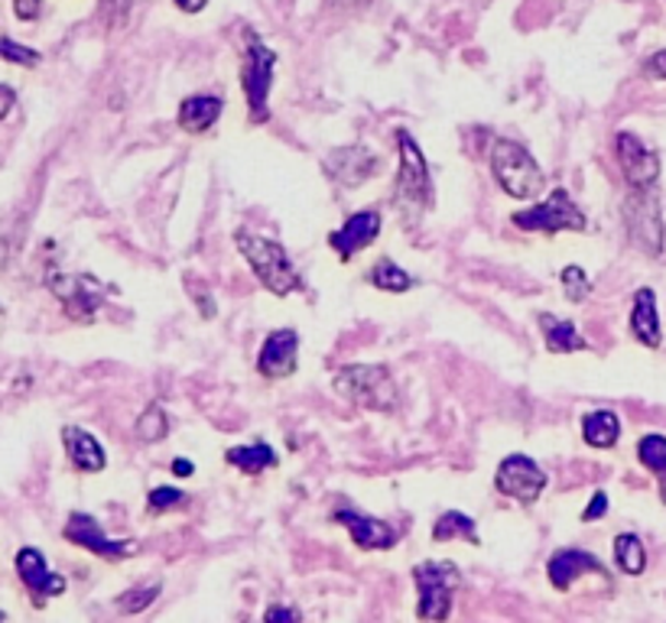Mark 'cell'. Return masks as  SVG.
<instances>
[{
  "label": "cell",
  "instance_id": "6da1fadb",
  "mask_svg": "<svg viewBox=\"0 0 666 623\" xmlns=\"http://www.w3.org/2000/svg\"><path fill=\"white\" fill-rule=\"evenodd\" d=\"M397 150H400V170L393 185V205L403 211L406 221H416L436 205V185L429 176V163L410 130H397Z\"/></svg>",
  "mask_w": 666,
  "mask_h": 623
},
{
  "label": "cell",
  "instance_id": "7a4b0ae2",
  "mask_svg": "<svg viewBox=\"0 0 666 623\" xmlns=\"http://www.w3.org/2000/svg\"><path fill=\"white\" fill-rule=\"evenodd\" d=\"M332 387L358 409L393 413L400 406V390L387 364H345L332 373Z\"/></svg>",
  "mask_w": 666,
  "mask_h": 623
},
{
  "label": "cell",
  "instance_id": "3957f363",
  "mask_svg": "<svg viewBox=\"0 0 666 623\" xmlns=\"http://www.w3.org/2000/svg\"><path fill=\"white\" fill-rule=\"evenodd\" d=\"M234 247L241 251V257L248 261V267L254 269V276L274 292V296H292L299 289H306L299 269L292 267L289 254L284 244L251 234V231H234Z\"/></svg>",
  "mask_w": 666,
  "mask_h": 623
},
{
  "label": "cell",
  "instance_id": "277c9868",
  "mask_svg": "<svg viewBox=\"0 0 666 623\" xmlns=\"http://www.w3.org/2000/svg\"><path fill=\"white\" fill-rule=\"evenodd\" d=\"M491 173L497 178V185L517 198V201H527V198H537L543 192V170L540 163L530 157V150L517 140H507V137H497L494 147H491Z\"/></svg>",
  "mask_w": 666,
  "mask_h": 623
},
{
  "label": "cell",
  "instance_id": "5b68a950",
  "mask_svg": "<svg viewBox=\"0 0 666 623\" xmlns=\"http://www.w3.org/2000/svg\"><path fill=\"white\" fill-rule=\"evenodd\" d=\"M274 69H277V53L257 36L244 33V66H241V85L248 97V117L251 124H267L271 120V85H274Z\"/></svg>",
  "mask_w": 666,
  "mask_h": 623
},
{
  "label": "cell",
  "instance_id": "8992f818",
  "mask_svg": "<svg viewBox=\"0 0 666 623\" xmlns=\"http://www.w3.org/2000/svg\"><path fill=\"white\" fill-rule=\"evenodd\" d=\"M413 581L420 591L416 618L423 623H446L452 614V595L462 585V572L452 562H420L413 568Z\"/></svg>",
  "mask_w": 666,
  "mask_h": 623
},
{
  "label": "cell",
  "instance_id": "52a82bcc",
  "mask_svg": "<svg viewBox=\"0 0 666 623\" xmlns=\"http://www.w3.org/2000/svg\"><path fill=\"white\" fill-rule=\"evenodd\" d=\"M624 228L631 244L647 254V257H661L666 244V228H664V211H661V198L657 188H631L624 195V208H621Z\"/></svg>",
  "mask_w": 666,
  "mask_h": 623
},
{
  "label": "cell",
  "instance_id": "ba28073f",
  "mask_svg": "<svg viewBox=\"0 0 666 623\" xmlns=\"http://www.w3.org/2000/svg\"><path fill=\"white\" fill-rule=\"evenodd\" d=\"M520 231H533V234H560V231H585L588 221L582 215V208L570 198L566 188H553L547 201L533 205V208H524V211H514L510 218Z\"/></svg>",
  "mask_w": 666,
  "mask_h": 623
},
{
  "label": "cell",
  "instance_id": "9c48e42d",
  "mask_svg": "<svg viewBox=\"0 0 666 623\" xmlns=\"http://www.w3.org/2000/svg\"><path fill=\"white\" fill-rule=\"evenodd\" d=\"M49 289L53 296L62 302L66 315L76 322H92L95 312L101 309V302L114 292L111 286H104L101 279H95L92 273H53L49 276Z\"/></svg>",
  "mask_w": 666,
  "mask_h": 623
},
{
  "label": "cell",
  "instance_id": "30bf717a",
  "mask_svg": "<svg viewBox=\"0 0 666 623\" xmlns=\"http://www.w3.org/2000/svg\"><path fill=\"white\" fill-rule=\"evenodd\" d=\"M494 491L517 500V504H537L547 491V471L530 454H507L497 464Z\"/></svg>",
  "mask_w": 666,
  "mask_h": 623
},
{
  "label": "cell",
  "instance_id": "8fae6325",
  "mask_svg": "<svg viewBox=\"0 0 666 623\" xmlns=\"http://www.w3.org/2000/svg\"><path fill=\"white\" fill-rule=\"evenodd\" d=\"M615 150H618V163H621V173L628 178L631 188H657V178H661V157L631 130H621L615 137Z\"/></svg>",
  "mask_w": 666,
  "mask_h": 623
},
{
  "label": "cell",
  "instance_id": "7c38bea8",
  "mask_svg": "<svg viewBox=\"0 0 666 623\" xmlns=\"http://www.w3.org/2000/svg\"><path fill=\"white\" fill-rule=\"evenodd\" d=\"M62 535H66L72 545H82V549L95 552V555L107 558V562L130 558V555L140 552L134 539H111V535L97 527L95 517H89V514H72L69 523H66V530H62Z\"/></svg>",
  "mask_w": 666,
  "mask_h": 623
},
{
  "label": "cell",
  "instance_id": "4fadbf2b",
  "mask_svg": "<svg viewBox=\"0 0 666 623\" xmlns=\"http://www.w3.org/2000/svg\"><path fill=\"white\" fill-rule=\"evenodd\" d=\"M381 228H383V218L378 208L355 211V215H348V221H345L338 231H332V234H329V247L338 254V261H342V264H348L355 254L368 251V247L378 241Z\"/></svg>",
  "mask_w": 666,
  "mask_h": 623
},
{
  "label": "cell",
  "instance_id": "5bb4252c",
  "mask_svg": "<svg viewBox=\"0 0 666 623\" xmlns=\"http://www.w3.org/2000/svg\"><path fill=\"white\" fill-rule=\"evenodd\" d=\"M585 575H598L605 581V588H611V575H608L605 562L585 549H560L547 562V578L556 591H570L572 585Z\"/></svg>",
  "mask_w": 666,
  "mask_h": 623
},
{
  "label": "cell",
  "instance_id": "9a60e30c",
  "mask_svg": "<svg viewBox=\"0 0 666 623\" xmlns=\"http://www.w3.org/2000/svg\"><path fill=\"white\" fill-rule=\"evenodd\" d=\"M16 575H20V581L26 585V591L33 595V604H36V608H43L46 598H59V595L66 591V578L56 575V572H49L46 555H43L39 549H33V545H23V549L16 552Z\"/></svg>",
  "mask_w": 666,
  "mask_h": 623
},
{
  "label": "cell",
  "instance_id": "2e32d148",
  "mask_svg": "<svg viewBox=\"0 0 666 623\" xmlns=\"http://www.w3.org/2000/svg\"><path fill=\"white\" fill-rule=\"evenodd\" d=\"M299 360V335L292 328H277L264 338V348L257 355V370L267 380H286L296 373Z\"/></svg>",
  "mask_w": 666,
  "mask_h": 623
},
{
  "label": "cell",
  "instance_id": "e0dca14e",
  "mask_svg": "<svg viewBox=\"0 0 666 623\" xmlns=\"http://www.w3.org/2000/svg\"><path fill=\"white\" fill-rule=\"evenodd\" d=\"M332 523L345 527L348 535H352V542H355L358 549H365V552H375V549H393L397 539H400L390 523L375 520V517H368V514H358V510H348V507L335 510V514H332Z\"/></svg>",
  "mask_w": 666,
  "mask_h": 623
},
{
  "label": "cell",
  "instance_id": "ac0fdd59",
  "mask_svg": "<svg viewBox=\"0 0 666 623\" xmlns=\"http://www.w3.org/2000/svg\"><path fill=\"white\" fill-rule=\"evenodd\" d=\"M325 170L338 178L345 188H358V185H365L368 178L381 170V160H378L368 147L355 143V147L335 150V153L329 157V166H325Z\"/></svg>",
  "mask_w": 666,
  "mask_h": 623
},
{
  "label": "cell",
  "instance_id": "d6986e66",
  "mask_svg": "<svg viewBox=\"0 0 666 623\" xmlns=\"http://www.w3.org/2000/svg\"><path fill=\"white\" fill-rule=\"evenodd\" d=\"M631 335L644 345V348H661L664 332H661V312H657V292L651 286L634 292V305H631Z\"/></svg>",
  "mask_w": 666,
  "mask_h": 623
},
{
  "label": "cell",
  "instance_id": "ffe728a7",
  "mask_svg": "<svg viewBox=\"0 0 666 623\" xmlns=\"http://www.w3.org/2000/svg\"><path fill=\"white\" fill-rule=\"evenodd\" d=\"M62 446H66V454H69V461H72L76 471H82V474L104 471L107 454H104L101 442H97L89 429H82V426H66V429H62Z\"/></svg>",
  "mask_w": 666,
  "mask_h": 623
},
{
  "label": "cell",
  "instance_id": "44dd1931",
  "mask_svg": "<svg viewBox=\"0 0 666 623\" xmlns=\"http://www.w3.org/2000/svg\"><path fill=\"white\" fill-rule=\"evenodd\" d=\"M221 111H225V101L218 94H190L180 104V127L186 134H205L218 124Z\"/></svg>",
  "mask_w": 666,
  "mask_h": 623
},
{
  "label": "cell",
  "instance_id": "7402d4cb",
  "mask_svg": "<svg viewBox=\"0 0 666 623\" xmlns=\"http://www.w3.org/2000/svg\"><path fill=\"white\" fill-rule=\"evenodd\" d=\"M540 328H543V338H547V351L550 355H575V351H585L588 342L578 335V328L572 325L570 319H556L550 312L540 315Z\"/></svg>",
  "mask_w": 666,
  "mask_h": 623
},
{
  "label": "cell",
  "instance_id": "603a6c76",
  "mask_svg": "<svg viewBox=\"0 0 666 623\" xmlns=\"http://www.w3.org/2000/svg\"><path fill=\"white\" fill-rule=\"evenodd\" d=\"M225 461L231 464V468H238V471H244V474H261V471H267V468H277V451H274V446L271 442H264V439H257V442H251V446H234L225 451Z\"/></svg>",
  "mask_w": 666,
  "mask_h": 623
},
{
  "label": "cell",
  "instance_id": "cb8c5ba5",
  "mask_svg": "<svg viewBox=\"0 0 666 623\" xmlns=\"http://www.w3.org/2000/svg\"><path fill=\"white\" fill-rule=\"evenodd\" d=\"M582 439L592 448H615L621 439V419L611 409H595L582 416Z\"/></svg>",
  "mask_w": 666,
  "mask_h": 623
},
{
  "label": "cell",
  "instance_id": "d4e9b609",
  "mask_svg": "<svg viewBox=\"0 0 666 623\" xmlns=\"http://www.w3.org/2000/svg\"><path fill=\"white\" fill-rule=\"evenodd\" d=\"M433 539L436 542H452V539H469L472 545H481V535H478L475 520L462 510H446L436 527H433Z\"/></svg>",
  "mask_w": 666,
  "mask_h": 623
},
{
  "label": "cell",
  "instance_id": "484cf974",
  "mask_svg": "<svg viewBox=\"0 0 666 623\" xmlns=\"http://www.w3.org/2000/svg\"><path fill=\"white\" fill-rule=\"evenodd\" d=\"M615 562H618V568H621L624 575L638 578V575L647 568V549H644L641 535L638 533L615 535Z\"/></svg>",
  "mask_w": 666,
  "mask_h": 623
},
{
  "label": "cell",
  "instance_id": "4316f807",
  "mask_svg": "<svg viewBox=\"0 0 666 623\" xmlns=\"http://www.w3.org/2000/svg\"><path fill=\"white\" fill-rule=\"evenodd\" d=\"M638 458H641V464L657 477V484H661V500L666 504V436H661V432L644 436V439L638 442Z\"/></svg>",
  "mask_w": 666,
  "mask_h": 623
},
{
  "label": "cell",
  "instance_id": "83f0119b",
  "mask_svg": "<svg viewBox=\"0 0 666 623\" xmlns=\"http://www.w3.org/2000/svg\"><path fill=\"white\" fill-rule=\"evenodd\" d=\"M368 282H371L375 289H381V292H410V289L416 286V279L403 267H397L390 257H383V261H378V264L371 267Z\"/></svg>",
  "mask_w": 666,
  "mask_h": 623
},
{
  "label": "cell",
  "instance_id": "f1b7e54d",
  "mask_svg": "<svg viewBox=\"0 0 666 623\" xmlns=\"http://www.w3.org/2000/svg\"><path fill=\"white\" fill-rule=\"evenodd\" d=\"M170 416H166V409L163 406H157V403H150L143 413H140V419H137V439L140 442H163L166 436H170Z\"/></svg>",
  "mask_w": 666,
  "mask_h": 623
},
{
  "label": "cell",
  "instance_id": "f546056e",
  "mask_svg": "<svg viewBox=\"0 0 666 623\" xmlns=\"http://www.w3.org/2000/svg\"><path fill=\"white\" fill-rule=\"evenodd\" d=\"M160 581H150V585H140V588H130L117 598V611L120 614H143L157 598H160Z\"/></svg>",
  "mask_w": 666,
  "mask_h": 623
},
{
  "label": "cell",
  "instance_id": "4dcf8cb0",
  "mask_svg": "<svg viewBox=\"0 0 666 623\" xmlns=\"http://www.w3.org/2000/svg\"><path fill=\"white\" fill-rule=\"evenodd\" d=\"M183 504H190V494L180 491V487H157V491H150V497H147V510H150V514H166V510L183 507Z\"/></svg>",
  "mask_w": 666,
  "mask_h": 623
},
{
  "label": "cell",
  "instance_id": "1f68e13d",
  "mask_svg": "<svg viewBox=\"0 0 666 623\" xmlns=\"http://www.w3.org/2000/svg\"><path fill=\"white\" fill-rule=\"evenodd\" d=\"M560 279H563V292L570 302H585L592 296V279L585 276L582 267H566L560 273Z\"/></svg>",
  "mask_w": 666,
  "mask_h": 623
},
{
  "label": "cell",
  "instance_id": "d6a6232c",
  "mask_svg": "<svg viewBox=\"0 0 666 623\" xmlns=\"http://www.w3.org/2000/svg\"><path fill=\"white\" fill-rule=\"evenodd\" d=\"M0 59H3V62H13V66H26V69L39 66V53H36V49L20 46V43H13V39H7V36H0Z\"/></svg>",
  "mask_w": 666,
  "mask_h": 623
},
{
  "label": "cell",
  "instance_id": "836d02e7",
  "mask_svg": "<svg viewBox=\"0 0 666 623\" xmlns=\"http://www.w3.org/2000/svg\"><path fill=\"white\" fill-rule=\"evenodd\" d=\"M101 10H104V16H107L111 26H120L130 16V0H104Z\"/></svg>",
  "mask_w": 666,
  "mask_h": 623
},
{
  "label": "cell",
  "instance_id": "e575fe53",
  "mask_svg": "<svg viewBox=\"0 0 666 623\" xmlns=\"http://www.w3.org/2000/svg\"><path fill=\"white\" fill-rule=\"evenodd\" d=\"M608 514V494L605 491H595V497L588 500V507L582 510V520L585 523H595V520H601Z\"/></svg>",
  "mask_w": 666,
  "mask_h": 623
},
{
  "label": "cell",
  "instance_id": "d590c367",
  "mask_svg": "<svg viewBox=\"0 0 666 623\" xmlns=\"http://www.w3.org/2000/svg\"><path fill=\"white\" fill-rule=\"evenodd\" d=\"M264 623H299V611L296 608H286V604H271Z\"/></svg>",
  "mask_w": 666,
  "mask_h": 623
},
{
  "label": "cell",
  "instance_id": "8d00e7d4",
  "mask_svg": "<svg viewBox=\"0 0 666 623\" xmlns=\"http://www.w3.org/2000/svg\"><path fill=\"white\" fill-rule=\"evenodd\" d=\"M192 299H195V305H198V312H202V319H215L218 315V305H215V299H211V292H202L198 286H190Z\"/></svg>",
  "mask_w": 666,
  "mask_h": 623
},
{
  "label": "cell",
  "instance_id": "74e56055",
  "mask_svg": "<svg viewBox=\"0 0 666 623\" xmlns=\"http://www.w3.org/2000/svg\"><path fill=\"white\" fill-rule=\"evenodd\" d=\"M39 0H13V13L20 16V20H36L39 16Z\"/></svg>",
  "mask_w": 666,
  "mask_h": 623
},
{
  "label": "cell",
  "instance_id": "f35d334b",
  "mask_svg": "<svg viewBox=\"0 0 666 623\" xmlns=\"http://www.w3.org/2000/svg\"><path fill=\"white\" fill-rule=\"evenodd\" d=\"M647 72H651V76H657V79H666V49L654 53V56L647 59Z\"/></svg>",
  "mask_w": 666,
  "mask_h": 623
},
{
  "label": "cell",
  "instance_id": "ab89813d",
  "mask_svg": "<svg viewBox=\"0 0 666 623\" xmlns=\"http://www.w3.org/2000/svg\"><path fill=\"white\" fill-rule=\"evenodd\" d=\"M13 101H16V94H13V89H7V85H0V120L10 114V107H13Z\"/></svg>",
  "mask_w": 666,
  "mask_h": 623
},
{
  "label": "cell",
  "instance_id": "60d3db41",
  "mask_svg": "<svg viewBox=\"0 0 666 623\" xmlns=\"http://www.w3.org/2000/svg\"><path fill=\"white\" fill-rule=\"evenodd\" d=\"M173 474H176V477H192V474H195V464H192L190 458H176V461H173Z\"/></svg>",
  "mask_w": 666,
  "mask_h": 623
},
{
  "label": "cell",
  "instance_id": "b9f144b4",
  "mask_svg": "<svg viewBox=\"0 0 666 623\" xmlns=\"http://www.w3.org/2000/svg\"><path fill=\"white\" fill-rule=\"evenodd\" d=\"M332 7H338V10H355V7H368L371 0H329Z\"/></svg>",
  "mask_w": 666,
  "mask_h": 623
},
{
  "label": "cell",
  "instance_id": "7bdbcfd3",
  "mask_svg": "<svg viewBox=\"0 0 666 623\" xmlns=\"http://www.w3.org/2000/svg\"><path fill=\"white\" fill-rule=\"evenodd\" d=\"M205 3H208V0H176V7H180V10H186V13H198Z\"/></svg>",
  "mask_w": 666,
  "mask_h": 623
},
{
  "label": "cell",
  "instance_id": "ee69618b",
  "mask_svg": "<svg viewBox=\"0 0 666 623\" xmlns=\"http://www.w3.org/2000/svg\"><path fill=\"white\" fill-rule=\"evenodd\" d=\"M0 623H3V611H0Z\"/></svg>",
  "mask_w": 666,
  "mask_h": 623
}]
</instances>
